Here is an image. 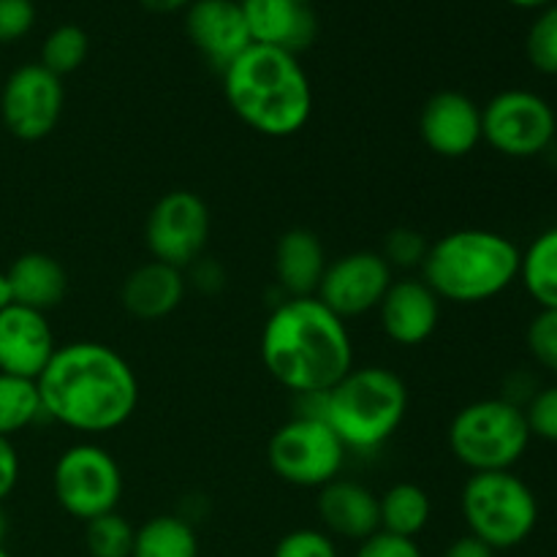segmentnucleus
Instances as JSON below:
<instances>
[{
  "label": "nucleus",
  "mask_w": 557,
  "mask_h": 557,
  "mask_svg": "<svg viewBox=\"0 0 557 557\" xmlns=\"http://www.w3.org/2000/svg\"><path fill=\"white\" fill-rule=\"evenodd\" d=\"M36 386L44 419L82 435L123 428L139 406V379L131 362L96 341L58 346Z\"/></svg>",
  "instance_id": "f257e3e1"
},
{
  "label": "nucleus",
  "mask_w": 557,
  "mask_h": 557,
  "mask_svg": "<svg viewBox=\"0 0 557 557\" xmlns=\"http://www.w3.org/2000/svg\"><path fill=\"white\" fill-rule=\"evenodd\" d=\"M261 362L297 397L324 395L354 368L351 332L319 297H286L264 321Z\"/></svg>",
  "instance_id": "f03ea898"
},
{
  "label": "nucleus",
  "mask_w": 557,
  "mask_h": 557,
  "mask_svg": "<svg viewBox=\"0 0 557 557\" xmlns=\"http://www.w3.org/2000/svg\"><path fill=\"white\" fill-rule=\"evenodd\" d=\"M221 76L226 103L256 134L288 139L308 125L313 87L297 54L250 44Z\"/></svg>",
  "instance_id": "7ed1b4c3"
},
{
  "label": "nucleus",
  "mask_w": 557,
  "mask_h": 557,
  "mask_svg": "<svg viewBox=\"0 0 557 557\" xmlns=\"http://www.w3.org/2000/svg\"><path fill=\"white\" fill-rule=\"evenodd\" d=\"M310 417L335 430L346 451L373 455L395 438L408 417V386L395 370L381 364L351 368L324 395L299 397Z\"/></svg>",
  "instance_id": "20e7f679"
},
{
  "label": "nucleus",
  "mask_w": 557,
  "mask_h": 557,
  "mask_svg": "<svg viewBox=\"0 0 557 557\" xmlns=\"http://www.w3.org/2000/svg\"><path fill=\"white\" fill-rule=\"evenodd\" d=\"M522 250L490 228H457L430 243L422 281L441 302L479 305L500 297L520 277Z\"/></svg>",
  "instance_id": "39448f33"
},
{
  "label": "nucleus",
  "mask_w": 557,
  "mask_h": 557,
  "mask_svg": "<svg viewBox=\"0 0 557 557\" xmlns=\"http://www.w3.org/2000/svg\"><path fill=\"white\" fill-rule=\"evenodd\" d=\"M525 411L506 397L462 406L449 424V449L471 473L511 471L531 444Z\"/></svg>",
  "instance_id": "423d86ee"
},
{
  "label": "nucleus",
  "mask_w": 557,
  "mask_h": 557,
  "mask_svg": "<svg viewBox=\"0 0 557 557\" xmlns=\"http://www.w3.org/2000/svg\"><path fill=\"white\" fill-rule=\"evenodd\" d=\"M460 511L468 533L495 553L520 547L539 525L536 493L511 471L471 473L462 484Z\"/></svg>",
  "instance_id": "0eeeda50"
},
{
  "label": "nucleus",
  "mask_w": 557,
  "mask_h": 557,
  "mask_svg": "<svg viewBox=\"0 0 557 557\" xmlns=\"http://www.w3.org/2000/svg\"><path fill=\"white\" fill-rule=\"evenodd\" d=\"M346 460L348 451L335 430L310 413L288 419L267 444V462L272 473L292 487L321 490L341 476Z\"/></svg>",
  "instance_id": "6e6552de"
},
{
  "label": "nucleus",
  "mask_w": 557,
  "mask_h": 557,
  "mask_svg": "<svg viewBox=\"0 0 557 557\" xmlns=\"http://www.w3.org/2000/svg\"><path fill=\"white\" fill-rule=\"evenodd\" d=\"M123 468L114 455L92 441L69 446L52 468V493L60 509L79 522L117 511L123 498Z\"/></svg>",
  "instance_id": "1a4fd4ad"
},
{
  "label": "nucleus",
  "mask_w": 557,
  "mask_h": 557,
  "mask_svg": "<svg viewBox=\"0 0 557 557\" xmlns=\"http://www.w3.org/2000/svg\"><path fill=\"white\" fill-rule=\"evenodd\" d=\"M555 134V109L539 92L504 90L482 109V141L506 158L542 156Z\"/></svg>",
  "instance_id": "9d476101"
},
{
  "label": "nucleus",
  "mask_w": 557,
  "mask_h": 557,
  "mask_svg": "<svg viewBox=\"0 0 557 557\" xmlns=\"http://www.w3.org/2000/svg\"><path fill=\"white\" fill-rule=\"evenodd\" d=\"M210 232L212 215L207 201L190 190H169L147 215L145 243L152 259L185 272L205 256Z\"/></svg>",
  "instance_id": "9b49d317"
},
{
  "label": "nucleus",
  "mask_w": 557,
  "mask_h": 557,
  "mask_svg": "<svg viewBox=\"0 0 557 557\" xmlns=\"http://www.w3.org/2000/svg\"><path fill=\"white\" fill-rule=\"evenodd\" d=\"M63 107V79L41 63H27L11 71L0 90V117L5 131L20 141L47 139L58 128Z\"/></svg>",
  "instance_id": "f8f14e48"
},
{
  "label": "nucleus",
  "mask_w": 557,
  "mask_h": 557,
  "mask_svg": "<svg viewBox=\"0 0 557 557\" xmlns=\"http://www.w3.org/2000/svg\"><path fill=\"white\" fill-rule=\"evenodd\" d=\"M392 281V267L379 250H354L326 264L315 297L343 321L359 319L379 310Z\"/></svg>",
  "instance_id": "ddd939ff"
},
{
  "label": "nucleus",
  "mask_w": 557,
  "mask_h": 557,
  "mask_svg": "<svg viewBox=\"0 0 557 557\" xmlns=\"http://www.w3.org/2000/svg\"><path fill=\"white\" fill-rule=\"evenodd\" d=\"M419 139L433 156L466 158L482 145V107L460 90H441L419 112Z\"/></svg>",
  "instance_id": "4468645a"
},
{
  "label": "nucleus",
  "mask_w": 557,
  "mask_h": 557,
  "mask_svg": "<svg viewBox=\"0 0 557 557\" xmlns=\"http://www.w3.org/2000/svg\"><path fill=\"white\" fill-rule=\"evenodd\" d=\"M185 33L201 58L218 71L253 44L239 0H194L185 11Z\"/></svg>",
  "instance_id": "2eb2a0df"
},
{
  "label": "nucleus",
  "mask_w": 557,
  "mask_h": 557,
  "mask_svg": "<svg viewBox=\"0 0 557 557\" xmlns=\"http://www.w3.org/2000/svg\"><path fill=\"white\" fill-rule=\"evenodd\" d=\"M379 321L384 335L403 348L428 343L441 324V299L422 277L392 281L389 292L379 305Z\"/></svg>",
  "instance_id": "dca6fc26"
},
{
  "label": "nucleus",
  "mask_w": 557,
  "mask_h": 557,
  "mask_svg": "<svg viewBox=\"0 0 557 557\" xmlns=\"http://www.w3.org/2000/svg\"><path fill=\"white\" fill-rule=\"evenodd\" d=\"M54 351L58 343L47 313L22 305L0 310V373L36 381Z\"/></svg>",
  "instance_id": "f3484780"
},
{
  "label": "nucleus",
  "mask_w": 557,
  "mask_h": 557,
  "mask_svg": "<svg viewBox=\"0 0 557 557\" xmlns=\"http://www.w3.org/2000/svg\"><path fill=\"white\" fill-rule=\"evenodd\" d=\"M250 41L299 54L319 36V22L308 3L299 0H239Z\"/></svg>",
  "instance_id": "a211bd4d"
},
{
  "label": "nucleus",
  "mask_w": 557,
  "mask_h": 557,
  "mask_svg": "<svg viewBox=\"0 0 557 557\" xmlns=\"http://www.w3.org/2000/svg\"><path fill=\"white\" fill-rule=\"evenodd\" d=\"M315 511L332 539L364 542L381 531L379 495L354 479L337 476L335 482L324 484L315 498Z\"/></svg>",
  "instance_id": "6ab92c4d"
},
{
  "label": "nucleus",
  "mask_w": 557,
  "mask_h": 557,
  "mask_svg": "<svg viewBox=\"0 0 557 557\" xmlns=\"http://www.w3.org/2000/svg\"><path fill=\"white\" fill-rule=\"evenodd\" d=\"M185 292H188V281L183 270L150 259L128 272L120 288V302L134 319L161 321L183 305Z\"/></svg>",
  "instance_id": "aec40b11"
},
{
  "label": "nucleus",
  "mask_w": 557,
  "mask_h": 557,
  "mask_svg": "<svg viewBox=\"0 0 557 557\" xmlns=\"http://www.w3.org/2000/svg\"><path fill=\"white\" fill-rule=\"evenodd\" d=\"M326 248L310 228H288L275 245V277L288 297H315L326 272Z\"/></svg>",
  "instance_id": "412c9836"
},
{
  "label": "nucleus",
  "mask_w": 557,
  "mask_h": 557,
  "mask_svg": "<svg viewBox=\"0 0 557 557\" xmlns=\"http://www.w3.org/2000/svg\"><path fill=\"white\" fill-rule=\"evenodd\" d=\"M5 275H9L11 292H14V305L38 310V313L58 308L69 294L65 267L54 256L41 253V250L22 253L20 259L11 261Z\"/></svg>",
  "instance_id": "4be33fe9"
},
{
  "label": "nucleus",
  "mask_w": 557,
  "mask_h": 557,
  "mask_svg": "<svg viewBox=\"0 0 557 557\" xmlns=\"http://www.w3.org/2000/svg\"><path fill=\"white\" fill-rule=\"evenodd\" d=\"M381 531L392 536L417 539L433 520V500L428 490L413 482H397L379 495Z\"/></svg>",
  "instance_id": "5701e85b"
},
{
  "label": "nucleus",
  "mask_w": 557,
  "mask_h": 557,
  "mask_svg": "<svg viewBox=\"0 0 557 557\" xmlns=\"http://www.w3.org/2000/svg\"><path fill=\"white\" fill-rule=\"evenodd\" d=\"M131 557H199V536L185 517H150L136 528Z\"/></svg>",
  "instance_id": "b1692460"
},
{
  "label": "nucleus",
  "mask_w": 557,
  "mask_h": 557,
  "mask_svg": "<svg viewBox=\"0 0 557 557\" xmlns=\"http://www.w3.org/2000/svg\"><path fill=\"white\" fill-rule=\"evenodd\" d=\"M520 281L542 310H557V226L539 234L522 250Z\"/></svg>",
  "instance_id": "393cba45"
},
{
  "label": "nucleus",
  "mask_w": 557,
  "mask_h": 557,
  "mask_svg": "<svg viewBox=\"0 0 557 557\" xmlns=\"http://www.w3.org/2000/svg\"><path fill=\"white\" fill-rule=\"evenodd\" d=\"M38 419H44V408L36 381L0 373V435L14 438Z\"/></svg>",
  "instance_id": "a878e982"
},
{
  "label": "nucleus",
  "mask_w": 557,
  "mask_h": 557,
  "mask_svg": "<svg viewBox=\"0 0 557 557\" xmlns=\"http://www.w3.org/2000/svg\"><path fill=\"white\" fill-rule=\"evenodd\" d=\"M87 52H90L87 33L82 30L79 25H60L44 38L41 65L63 79V76L74 74L76 69H82V63L87 60Z\"/></svg>",
  "instance_id": "bb28decb"
},
{
  "label": "nucleus",
  "mask_w": 557,
  "mask_h": 557,
  "mask_svg": "<svg viewBox=\"0 0 557 557\" xmlns=\"http://www.w3.org/2000/svg\"><path fill=\"white\" fill-rule=\"evenodd\" d=\"M136 528L117 511L85 522V547L90 557H131Z\"/></svg>",
  "instance_id": "cd10ccee"
},
{
  "label": "nucleus",
  "mask_w": 557,
  "mask_h": 557,
  "mask_svg": "<svg viewBox=\"0 0 557 557\" xmlns=\"http://www.w3.org/2000/svg\"><path fill=\"white\" fill-rule=\"evenodd\" d=\"M528 60L542 74L557 76V3H549L528 30Z\"/></svg>",
  "instance_id": "c85d7f7f"
},
{
  "label": "nucleus",
  "mask_w": 557,
  "mask_h": 557,
  "mask_svg": "<svg viewBox=\"0 0 557 557\" xmlns=\"http://www.w3.org/2000/svg\"><path fill=\"white\" fill-rule=\"evenodd\" d=\"M430 250V239L424 237L422 232L417 228H392L389 234L384 237V248L379 250L381 256L386 259V264L395 270H422L424 256Z\"/></svg>",
  "instance_id": "c756f323"
},
{
  "label": "nucleus",
  "mask_w": 557,
  "mask_h": 557,
  "mask_svg": "<svg viewBox=\"0 0 557 557\" xmlns=\"http://www.w3.org/2000/svg\"><path fill=\"white\" fill-rule=\"evenodd\" d=\"M272 557H341L335 539L319 528H297L275 544Z\"/></svg>",
  "instance_id": "7c9ffc66"
},
{
  "label": "nucleus",
  "mask_w": 557,
  "mask_h": 557,
  "mask_svg": "<svg viewBox=\"0 0 557 557\" xmlns=\"http://www.w3.org/2000/svg\"><path fill=\"white\" fill-rule=\"evenodd\" d=\"M522 411H525V422L533 438L557 444V384L544 386L536 395H531Z\"/></svg>",
  "instance_id": "2f4dec72"
},
{
  "label": "nucleus",
  "mask_w": 557,
  "mask_h": 557,
  "mask_svg": "<svg viewBox=\"0 0 557 557\" xmlns=\"http://www.w3.org/2000/svg\"><path fill=\"white\" fill-rule=\"evenodd\" d=\"M528 348L533 359L557 375V310H539L528 326Z\"/></svg>",
  "instance_id": "473e14b6"
},
{
  "label": "nucleus",
  "mask_w": 557,
  "mask_h": 557,
  "mask_svg": "<svg viewBox=\"0 0 557 557\" xmlns=\"http://www.w3.org/2000/svg\"><path fill=\"white\" fill-rule=\"evenodd\" d=\"M36 25L33 0H0V44H14L25 38Z\"/></svg>",
  "instance_id": "72a5a7b5"
},
{
  "label": "nucleus",
  "mask_w": 557,
  "mask_h": 557,
  "mask_svg": "<svg viewBox=\"0 0 557 557\" xmlns=\"http://www.w3.org/2000/svg\"><path fill=\"white\" fill-rule=\"evenodd\" d=\"M354 557H424L422 549H419L417 539H403L392 536V533L379 531L370 539L359 542L357 553Z\"/></svg>",
  "instance_id": "f704fd0d"
},
{
  "label": "nucleus",
  "mask_w": 557,
  "mask_h": 557,
  "mask_svg": "<svg viewBox=\"0 0 557 557\" xmlns=\"http://www.w3.org/2000/svg\"><path fill=\"white\" fill-rule=\"evenodd\" d=\"M188 270H190V286L199 288L201 294H218L223 288V283H226V272H223V267L218 264V261L205 259V256H201L199 261H194Z\"/></svg>",
  "instance_id": "c9c22d12"
},
{
  "label": "nucleus",
  "mask_w": 557,
  "mask_h": 557,
  "mask_svg": "<svg viewBox=\"0 0 557 557\" xmlns=\"http://www.w3.org/2000/svg\"><path fill=\"white\" fill-rule=\"evenodd\" d=\"M16 484H20V455L11 438L0 435V504L14 493Z\"/></svg>",
  "instance_id": "e433bc0d"
},
{
  "label": "nucleus",
  "mask_w": 557,
  "mask_h": 557,
  "mask_svg": "<svg viewBox=\"0 0 557 557\" xmlns=\"http://www.w3.org/2000/svg\"><path fill=\"white\" fill-rule=\"evenodd\" d=\"M444 557H495V549L487 547V544L482 542V539L471 536V533H466V536L455 539V542L446 547Z\"/></svg>",
  "instance_id": "4c0bfd02"
},
{
  "label": "nucleus",
  "mask_w": 557,
  "mask_h": 557,
  "mask_svg": "<svg viewBox=\"0 0 557 557\" xmlns=\"http://www.w3.org/2000/svg\"><path fill=\"white\" fill-rule=\"evenodd\" d=\"M145 9L158 11V14H166V11H180V9H188L194 0H139Z\"/></svg>",
  "instance_id": "58836bf2"
},
{
  "label": "nucleus",
  "mask_w": 557,
  "mask_h": 557,
  "mask_svg": "<svg viewBox=\"0 0 557 557\" xmlns=\"http://www.w3.org/2000/svg\"><path fill=\"white\" fill-rule=\"evenodd\" d=\"M14 305V292H11V283L5 272H0V310L11 308Z\"/></svg>",
  "instance_id": "ea45409f"
},
{
  "label": "nucleus",
  "mask_w": 557,
  "mask_h": 557,
  "mask_svg": "<svg viewBox=\"0 0 557 557\" xmlns=\"http://www.w3.org/2000/svg\"><path fill=\"white\" fill-rule=\"evenodd\" d=\"M511 5H520V9H547L553 0H506Z\"/></svg>",
  "instance_id": "a19ab883"
},
{
  "label": "nucleus",
  "mask_w": 557,
  "mask_h": 557,
  "mask_svg": "<svg viewBox=\"0 0 557 557\" xmlns=\"http://www.w3.org/2000/svg\"><path fill=\"white\" fill-rule=\"evenodd\" d=\"M5 533H9V517H5L3 511V504H0V547H3V539Z\"/></svg>",
  "instance_id": "79ce46f5"
},
{
  "label": "nucleus",
  "mask_w": 557,
  "mask_h": 557,
  "mask_svg": "<svg viewBox=\"0 0 557 557\" xmlns=\"http://www.w3.org/2000/svg\"><path fill=\"white\" fill-rule=\"evenodd\" d=\"M0 557H14V555H9L3 547H0Z\"/></svg>",
  "instance_id": "37998d69"
},
{
  "label": "nucleus",
  "mask_w": 557,
  "mask_h": 557,
  "mask_svg": "<svg viewBox=\"0 0 557 557\" xmlns=\"http://www.w3.org/2000/svg\"><path fill=\"white\" fill-rule=\"evenodd\" d=\"M299 3H310V0H299Z\"/></svg>",
  "instance_id": "c03bdc74"
}]
</instances>
